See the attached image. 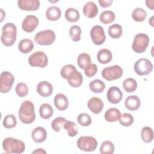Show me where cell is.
Instances as JSON below:
<instances>
[{"label":"cell","instance_id":"obj_1","mask_svg":"<svg viewBox=\"0 0 154 154\" xmlns=\"http://www.w3.org/2000/svg\"><path fill=\"white\" fill-rule=\"evenodd\" d=\"M18 116L19 120L23 123H32L35 119V113L33 103L29 100L23 102L20 106Z\"/></svg>","mask_w":154,"mask_h":154},{"label":"cell","instance_id":"obj_2","mask_svg":"<svg viewBox=\"0 0 154 154\" xmlns=\"http://www.w3.org/2000/svg\"><path fill=\"white\" fill-rule=\"evenodd\" d=\"M17 28L13 23H5L2 28L1 40L5 46H12L16 40Z\"/></svg>","mask_w":154,"mask_h":154},{"label":"cell","instance_id":"obj_3","mask_svg":"<svg viewBox=\"0 0 154 154\" xmlns=\"http://www.w3.org/2000/svg\"><path fill=\"white\" fill-rule=\"evenodd\" d=\"M2 148L6 153H21L25 149L24 143L11 137L5 138L2 141Z\"/></svg>","mask_w":154,"mask_h":154},{"label":"cell","instance_id":"obj_4","mask_svg":"<svg viewBox=\"0 0 154 154\" xmlns=\"http://www.w3.org/2000/svg\"><path fill=\"white\" fill-rule=\"evenodd\" d=\"M55 32L51 29H46L37 32L34 37V41L38 45L48 46L52 45L55 40Z\"/></svg>","mask_w":154,"mask_h":154},{"label":"cell","instance_id":"obj_5","mask_svg":"<svg viewBox=\"0 0 154 154\" xmlns=\"http://www.w3.org/2000/svg\"><path fill=\"white\" fill-rule=\"evenodd\" d=\"M149 42V37L147 34L144 33L137 34L134 38L132 48L136 53H143L146 50Z\"/></svg>","mask_w":154,"mask_h":154},{"label":"cell","instance_id":"obj_6","mask_svg":"<svg viewBox=\"0 0 154 154\" xmlns=\"http://www.w3.org/2000/svg\"><path fill=\"white\" fill-rule=\"evenodd\" d=\"M78 147L84 152L94 151L97 146V141L91 136L80 137L76 142Z\"/></svg>","mask_w":154,"mask_h":154},{"label":"cell","instance_id":"obj_7","mask_svg":"<svg viewBox=\"0 0 154 154\" xmlns=\"http://www.w3.org/2000/svg\"><path fill=\"white\" fill-rule=\"evenodd\" d=\"M134 69L135 72L140 76L147 75L152 71L153 64L147 58H140L135 63Z\"/></svg>","mask_w":154,"mask_h":154},{"label":"cell","instance_id":"obj_8","mask_svg":"<svg viewBox=\"0 0 154 154\" xmlns=\"http://www.w3.org/2000/svg\"><path fill=\"white\" fill-rule=\"evenodd\" d=\"M28 63L32 67L44 68L48 65V58L46 54L43 51H37L29 57Z\"/></svg>","mask_w":154,"mask_h":154},{"label":"cell","instance_id":"obj_9","mask_svg":"<svg viewBox=\"0 0 154 154\" xmlns=\"http://www.w3.org/2000/svg\"><path fill=\"white\" fill-rule=\"evenodd\" d=\"M123 69L119 65H113L104 68L102 71V76L108 81H112L122 77Z\"/></svg>","mask_w":154,"mask_h":154},{"label":"cell","instance_id":"obj_10","mask_svg":"<svg viewBox=\"0 0 154 154\" xmlns=\"http://www.w3.org/2000/svg\"><path fill=\"white\" fill-rule=\"evenodd\" d=\"M14 82V77L9 72L4 71L0 76V91L2 93H7L11 89Z\"/></svg>","mask_w":154,"mask_h":154},{"label":"cell","instance_id":"obj_11","mask_svg":"<svg viewBox=\"0 0 154 154\" xmlns=\"http://www.w3.org/2000/svg\"><path fill=\"white\" fill-rule=\"evenodd\" d=\"M90 37L93 43L96 45H102L106 39L103 27L100 25L94 26L90 30Z\"/></svg>","mask_w":154,"mask_h":154},{"label":"cell","instance_id":"obj_12","mask_svg":"<svg viewBox=\"0 0 154 154\" xmlns=\"http://www.w3.org/2000/svg\"><path fill=\"white\" fill-rule=\"evenodd\" d=\"M39 23L38 18L34 15H28L22 23L23 30L26 32H31L35 30Z\"/></svg>","mask_w":154,"mask_h":154},{"label":"cell","instance_id":"obj_13","mask_svg":"<svg viewBox=\"0 0 154 154\" xmlns=\"http://www.w3.org/2000/svg\"><path fill=\"white\" fill-rule=\"evenodd\" d=\"M108 100L113 104L119 103L123 98V93L120 89L116 86L111 87L106 94Z\"/></svg>","mask_w":154,"mask_h":154},{"label":"cell","instance_id":"obj_14","mask_svg":"<svg viewBox=\"0 0 154 154\" xmlns=\"http://www.w3.org/2000/svg\"><path fill=\"white\" fill-rule=\"evenodd\" d=\"M17 5L22 10L35 11L40 7V1L38 0H19Z\"/></svg>","mask_w":154,"mask_h":154},{"label":"cell","instance_id":"obj_15","mask_svg":"<svg viewBox=\"0 0 154 154\" xmlns=\"http://www.w3.org/2000/svg\"><path fill=\"white\" fill-rule=\"evenodd\" d=\"M37 92L41 96L46 97L51 96L53 91V87L52 84L46 81L40 82L36 88Z\"/></svg>","mask_w":154,"mask_h":154},{"label":"cell","instance_id":"obj_16","mask_svg":"<svg viewBox=\"0 0 154 154\" xmlns=\"http://www.w3.org/2000/svg\"><path fill=\"white\" fill-rule=\"evenodd\" d=\"M103 102L99 97H93L89 99L87 103L88 109L94 114H99L103 108Z\"/></svg>","mask_w":154,"mask_h":154},{"label":"cell","instance_id":"obj_17","mask_svg":"<svg viewBox=\"0 0 154 154\" xmlns=\"http://www.w3.org/2000/svg\"><path fill=\"white\" fill-rule=\"evenodd\" d=\"M67 80L70 85L72 87L77 88L82 84L83 77L79 71L75 70L69 73L67 78Z\"/></svg>","mask_w":154,"mask_h":154},{"label":"cell","instance_id":"obj_18","mask_svg":"<svg viewBox=\"0 0 154 154\" xmlns=\"http://www.w3.org/2000/svg\"><path fill=\"white\" fill-rule=\"evenodd\" d=\"M82 11L85 16L88 18H93L98 13V8L94 2L89 1L84 5Z\"/></svg>","mask_w":154,"mask_h":154},{"label":"cell","instance_id":"obj_19","mask_svg":"<svg viewBox=\"0 0 154 154\" xmlns=\"http://www.w3.org/2000/svg\"><path fill=\"white\" fill-rule=\"evenodd\" d=\"M54 101L55 107L60 111H64L68 108V99L64 94L58 93L56 94Z\"/></svg>","mask_w":154,"mask_h":154},{"label":"cell","instance_id":"obj_20","mask_svg":"<svg viewBox=\"0 0 154 154\" xmlns=\"http://www.w3.org/2000/svg\"><path fill=\"white\" fill-rule=\"evenodd\" d=\"M31 137L35 143H42L47 138V132L43 127H36L31 132Z\"/></svg>","mask_w":154,"mask_h":154},{"label":"cell","instance_id":"obj_21","mask_svg":"<svg viewBox=\"0 0 154 154\" xmlns=\"http://www.w3.org/2000/svg\"><path fill=\"white\" fill-rule=\"evenodd\" d=\"M141 105L140 98L136 95H132L128 96L125 101V105L126 108L130 111H135L138 109Z\"/></svg>","mask_w":154,"mask_h":154},{"label":"cell","instance_id":"obj_22","mask_svg":"<svg viewBox=\"0 0 154 154\" xmlns=\"http://www.w3.org/2000/svg\"><path fill=\"white\" fill-rule=\"evenodd\" d=\"M121 115L120 111L117 108H111L106 111L104 117L108 122H114L119 120Z\"/></svg>","mask_w":154,"mask_h":154},{"label":"cell","instance_id":"obj_23","mask_svg":"<svg viewBox=\"0 0 154 154\" xmlns=\"http://www.w3.org/2000/svg\"><path fill=\"white\" fill-rule=\"evenodd\" d=\"M61 15L60 8L56 6H51L49 7L46 11V16L50 21H56L58 20Z\"/></svg>","mask_w":154,"mask_h":154},{"label":"cell","instance_id":"obj_24","mask_svg":"<svg viewBox=\"0 0 154 154\" xmlns=\"http://www.w3.org/2000/svg\"><path fill=\"white\" fill-rule=\"evenodd\" d=\"M33 42L28 38H24L20 41L18 44L19 51L22 54H28L34 48Z\"/></svg>","mask_w":154,"mask_h":154},{"label":"cell","instance_id":"obj_25","mask_svg":"<svg viewBox=\"0 0 154 154\" xmlns=\"http://www.w3.org/2000/svg\"><path fill=\"white\" fill-rule=\"evenodd\" d=\"M112 58V53L107 49H102L100 50L97 54V59L98 61L103 64L109 63Z\"/></svg>","mask_w":154,"mask_h":154},{"label":"cell","instance_id":"obj_26","mask_svg":"<svg viewBox=\"0 0 154 154\" xmlns=\"http://www.w3.org/2000/svg\"><path fill=\"white\" fill-rule=\"evenodd\" d=\"M54 113L52 106L49 103H43L39 108V114L40 117L43 119H50Z\"/></svg>","mask_w":154,"mask_h":154},{"label":"cell","instance_id":"obj_27","mask_svg":"<svg viewBox=\"0 0 154 154\" xmlns=\"http://www.w3.org/2000/svg\"><path fill=\"white\" fill-rule=\"evenodd\" d=\"M89 87L92 92L95 93H100L105 90V84L100 79H94L90 82Z\"/></svg>","mask_w":154,"mask_h":154},{"label":"cell","instance_id":"obj_28","mask_svg":"<svg viewBox=\"0 0 154 154\" xmlns=\"http://www.w3.org/2000/svg\"><path fill=\"white\" fill-rule=\"evenodd\" d=\"M122 27L120 25L116 23L111 25L108 28V32L109 35L114 39L119 38L122 34Z\"/></svg>","mask_w":154,"mask_h":154},{"label":"cell","instance_id":"obj_29","mask_svg":"<svg viewBox=\"0 0 154 154\" xmlns=\"http://www.w3.org/2000/svg\"><path fill=\"white\" fill-rule=\"evenodd\" d=\"M65 17L69 22H76L79 19V13L74 8H69L65 11Z\"/></svg>","mask_w":154,"mask_h":154},{"label":"cell","instance_id":"obj_30","mask_svg":"<svg viewBox=\"0 0 154 154\" xmlns=\"http://www.w3.org/2000/svg\"><path fill=\"white\" fill-rule=\"evenodd\" d=\"M100 21L103 24H109L115 19V14L111 10L103 11L99 16Z\"/></svg>","mask_w":154,"mask_h":154},{"label":"cell","instance_id":"obj_31","mask_svg":"<svg viewBox=\"0 0 154 154\" xmlns=\"http://www.w3.org/2000/svg\"><path fill=\"white\" fill-rule=\"evenodd\" d=\"M141 137L143 141L149 143L153 139V131L150 127L145 126L143 128L141 132Z\"/></svg>","mask_w":154,"mask_h":154},{"label":"cell","instance_id":"obj_32","mask_svg":"<svg viewBox=\"0 0 154 154\" xmlns=\"http://www.w3.org/2000/svg\"><path fill=\"white\" fill-rule=\"evenodd\" d=\"M77 63L78 66L81 69H84L88 65L91 63L90 56L87 53H82L79 55Z\"/></svg>","mask_w":154,"mask_h":154},{"label":"cell","instance_id":"obj_33","mask_svg":"<svg viewBox=\"0 0 154 154\" xmlns=\"http://www.w3.org/2000/svg\"><path fill=\"white\" fill-rule=\"evenodd\" d=\"M147 17L146 11L142 8H136L132 13V19L138 22H143Z\"/></svg>","mask_w":154,"mask_h":154},{"label":"cell","instance_id":"obj_34","mask_svg":"<svg viewBox=\"0 0 154 154\" xmlns=\"http://www.w3.org/2000/svg\"><path fill=\"white\" fill-rule=\"evenodd\" d=\"M123 87L128 93L134 92L137 87V81L134 78H127L123 82Z\"/></svg>","mask_w":154,"mask_h":154},{"label":"cell","instance_id":"obj_35","mask_svg":"<svg viewBox=\"0 0 154 154\" xmlns=\"http://www.w3.org/2000/svg\"><path fill=\"white\" fill-rule=\"evenodd\" d=\"M63 126L64 128L67 131V134L69 137H73L77 135L78 132V128L74 122L67 121Z\"/></svg>","mask_w":154,"mask_h":154},{"label":"cell","instance_id":"obj_36","mask_svg":"<svg viewBox=\"0 0 154 154\" xmlns=\"http://www.w3.org/2000/svg\"><path fill=\"white\" fill-rule=\"evenodd\" d=\"M114 152V146L110 141H103L100 148V152L102 154H112Z\"/></svg>","mask_w":154,"mask_h":154},{"label":"cell","instance_id":"obj_37","mask_svg":"<svg viewBox=\"0 0 154 154\" xmlns=\"http://www.w3.org/2000/svg\"><path fill=\"white\" fill-rule=\"evenodd\" d=\"M4 127L7 129H11L16 126L17 120L16 117L13 114H8L5 116L2 122Z\"/></svg>","mask_w":154,"mask_h":154},{"label":"cell","instance_id":"obj_38","mask_svg":"<svg viewBox=\"0 0 154 154\" xmlns=\"http://www.w3.org/2000/svg\"><path fill=\"white\" fill-rule=\"evenodd\" d=\"M81 29L78 25L72 26L69 29V34L73 42H79L81 40Z\"/></svg>","mask_w":154,"mask_h":154},{"label":"cell","instance_id":"obj_39","mask_svg":"<svg viewBox=\"0 0 154 154\" xmlns=\"http://www.w3.org/2000/svg\"><path fill=\"white\" fill-rule=\"evenodd\" d=\"M119 121L121 125L127 127L132 125L134 123V117L129 113H123L121 115Z\"/></svg>","mask_w":154,"mask_h":154},{"label":"cell","instance_id":"obj_40","mask_svg":"<svg viewBox=\"0 0 154 154\" xmlns=\"http://www.w3.org/2000/svg\"><path fill=\"white\" fill-rule=\"evenodd\" d=\"M67 122V120L62 117H58L52 120L51 123V127L54 131L55 132H59L61 130V128L65 123Z\"/></svg>","mask_w":154,"mask_h":154},{"label":"cell","instance_id":"obj_41","mask_svg":"<svg viewBox=\"0 0 154 154\" xmlns=\"http://www.w3.org/2000/svg\"><path fill=\"white\" fill-rule=\"evenodd\" d=\"M15 91L18 96L24 97L26 96L28 93V88L26 84L23 82H19L16 86Z\"/></svg>","mask_w":154,"mask_h":154},{"label":"cell","instance_id":"obj_42","mask_svg":"<svg viewBox=\"0 0 154 154\" xmlns=\"http://www.w3.org/2000/svg\"><path fill=\"white\" fill-rule=\"evenodd\" d=\"M91 118L87 113H81L78 115L77 121L78 123L82 126H88L91 123Z\"/></svg>","mask_w":154,"mask_h":154},{"label":"cell","instance_id":"obj_43","mask_svg":"<svg viewBox=\"0 0 154 154\" xmlns=\"http://www.w3.org/2000/svg\"><path fill=\"white\" fill-rule=\"evenodd\" d=\"M97 72V67L95 64H93V63L90 64L84 69L85 75L88 78H91L94 76L96 74Z\"/></svg>","mask_w":154,"mask_h":154},{"label":"cell","instance_id":"obj_44","mask_svg":"<svg viewBox=\"0 0 154 154\" xmlns=\"http://www.w3.org/2000/svg\"><path fill=\"white\" fill-rule=\"evenodd\" d=\"M76 70V67L72 65V64H67L64 66L61 70L60 71V74L61 76L65 79H67V78L69 73L72 72V71Z\"/></svg>","mask_w":154,"mask_h":154},{"label":"cell","instance_id":"obj_45","mask_svg":"<svg viewBox=\"0 0 154 154\" xmlns=\"http://www.w3.org/2000/svg\"><path fill=\"white\" fill-rule=\"evenodd\" d=\"M112 0H99L98 2L102 8H107L109 7L112 3Z\"/></svg>","mask_w":154,"mask_h":154},{"label":"cell","instance_id":"obj_46","mask_svg":"<svg viewBox=\"0 0 154 154\" xmlns=\"http://www.w3.org/2000/svg\"><path fill=\"white\" fill-rule=\"evenodd\" d=\"M153 3H154V1L153 0H151V1H146V5L148 8H150L151 10H153Z\"/></svg>","mask_w":154,"mask_h":154},{"label":"cell","instance_id":"obj_47","mask_svg":"<svg viewBox=\"0 0 154 154\" xmlns=\"http://www.w3.org/2000/svg\"><path fill=\"white\" fill-rule=\"evenodd\" d=\"M32 153H46V152L43 149H37L33 151Z\"/></svg>","mask_w":154,"mask_h":154},{"label":"cell","instance_id":"obj_48","mask_svg":"<svg viewBox=\"0 0 154 154\" xmlns=\"http://www.w3.org/2000/svg\"><path fill=\"white\" fill-rule=\"evenodd\" d=\"M153 16H152V17H151V18L150 19V20H149V23H150V25L153 26Z\"/></svg>","mask_w":154,"mask_h":154}]
</instances>
